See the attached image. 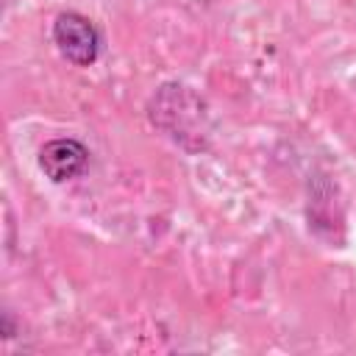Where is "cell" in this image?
<instances>
[{
    "label": "cell",
    "instance_id": "6da1fadb",
    "mask_svg": "<svg viewBox=\"0 0 356 356\" xmlns=\"http://www.w3.org/2000/svg\"><path fill=\"white\" fill-rule=\"evenodd\" d=\"M150 122L164 131L175 145L192 150L189 139H195L197 150L209 145V117H206V103L184 83H164L159 92L150 97L147 106Z\"/></svg>",
    "mask_w": 356,
    "mask_h": 356
},
{
    "label": "cell",
    "instance_id": "3957f363",
    "mask_svg": "<svg viewBox=\"0 0 356 356\" xmlns=\"http://www.w3.org/2000/svg\"><path fill=\"white\" fill-rule=\"evenodd\" d=\"M39 170L53 181V184H67L78 175L86 172L89 167V150L81 139H72V136H58V139H50L39 147Z\"/></svg>",
    "mask_w": 356,
    "mask_h": 356
},
{
    "label": "cell",
    "instance_id": "7a4b0ae2",
    "mask_svg": "<svg viewBox=\"0 0 356 356\" xmlns=\"http://www.w3.org/2000/svg\"><path fill=\"white\" fill-rule=\"evenodd\" d=\"M53 44L58 47L61 58H67L75 67H92L100 56V31L97 25L81 14V11H58L53 19Z\"/></svg>",
    "mask_w": 356,
    "mask_h": 356
},
{
    "label": "cell",
    "instance_id": "277c9868",
    "mask_svg": "<svg viewBox=\"0 0 356 356\" xmlns=\"http://www.w3.org/2000/svg\"><path fill=\"white\" fill-rule=\"evenodd\" d=\"M0 334H3V339H11L17 334V323H14V314L8 309L0 314Z\"/></svg>",
    "mask_w": 356,
    "mask_h": 356
}]
</instances>
